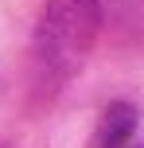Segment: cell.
<instances>
[{
  "label": "cell",
  "mask_w": 144,
  "mask_h": 148,
  "mask_svg": "<svg viewBox=\"0 0 144 148\" xmlns=\"http://www.w3.org/2000/svg\"><path fill=\"white\" fill-rule=\"evenodd\" d=\"M136 121H140V113L132 101L105 105V113L98 121V133H93V148H125L136 133Z\"/></svg>",
  "instance_id": "7a4b0ae2"
},
{
  "label": "cell",
  "mask_w": 144,
  "mask_h": 148,
  "mask_svg": "<svg viewBox=\"0 0 144 148\" xmlns=\"http://www.w3.org/2000/svg\"><path fill=\"white\" fill-rule=\"evenodd\" d=\"M101 8L98 0H47L35 27V51L47 70L70 74L86 62L98 43Z\"/></svg>",
  "instance_id": "6da1fadb"
}]
</instances>
